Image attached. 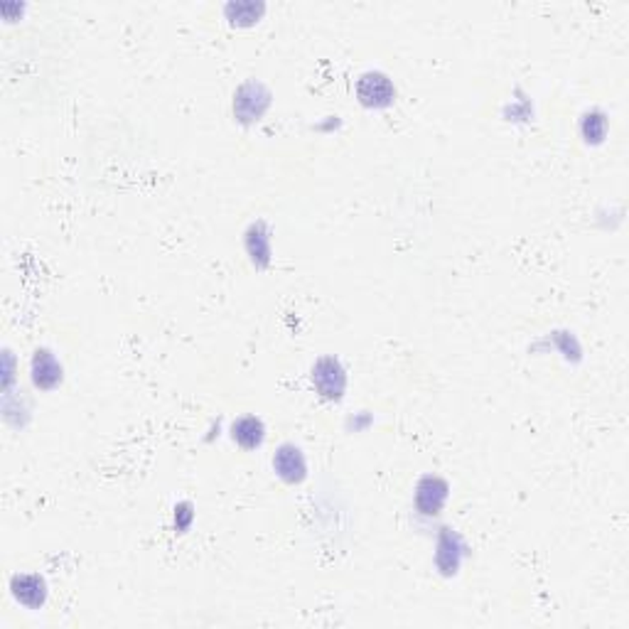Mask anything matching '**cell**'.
I'll return each instance as SVG.
<instances>
[{"label": "cell", "mask_w": 629, "mask_h": 629, "mask_svg": "<svg viewBox=\"0 0 629 629\" xmlns=\"http://www.w3.org/2000/svg\"><path fill=\"white\" fill-rule=\"evenodd\" d=\"M313 384L320 391V396L337 401L344 396V388H347V374H344L340 361L324 357L313 367Z\"/></svg>", "instance_id": "cell-1"}, {"label": "cell", "mask_w": 629, "mask_h": 629, "mask_svg": "<svg viewBox=\"0 0 629 629\" xmlns=\"http://www.w3.org/2000/svg\"><path fill=\"white\" fill-rule=\"evenodd\" d=\"M357 94L360 101L369 108H387L394 104L396 89L387 74L381 72H367L357 84Z\"/></svg>", "instance_id": "cell-2"}, {"label": "cell", "mask_w": 629, "mask_h": 629, "mask_svg": "<svg viewBox=\"0 0 629 629\" xmlns=\"http://www.w3.org/2000/svg\"><path fill=\"white\" fill-rule=\"evenodd\" d=\"M269 104L270 94L263 89L261 84H243L234 96V114L243 123H253V121H259L263 116Z\"/></svg>", "instance_id": "cell-3"}, {"label": "cell", "mask_w": 629, "mask_h": 629, "mask_svg": "<svg viewBox=\"0 0 629 629\" xmlns=\"http://www.w3.org/2000/svg\"><path fill=\"white\" fill-rule=\"evenodd\" d=\"M273 469H276V475H278L283 482H288V485L303 482L307 475V462L303 450L290 445V442L288 445H280L278 452L273 455Z\"/></svg>", "instance_id": "cell-4"}, {"label": "cell", "mask_w": 629, "mask_h": 629, "mask_svg": "<svg viewBox=\"0 0 629 629\" xmlns=\"http://www.w3.org/2000/svg\"><path fill=\"white\" fill-rule=\"evenodd\" d=\"M445 499H448V485L442 482L441 477H425V479H421V485L415 489V506H418V512L425 514V516H435L445 506Z\"/></svg>", "instance_id": "cell-5"}, {"label": "cell", "mask_w": 629, "mask_h": 629, "mask_svg": "<svg viewBox=\"0 0 629 629\" xmlns=\"http://www.w3.org/2000/svg\"><path fill=\"white\" fill-rule=\"evenodd\" d=\"M10 590L15 595V600L23 603L25 607H42L47 600V583L42 576L35 573H23L10 580Z\"/></svg>", "instance_id": "cell-6"}, {"label": "cell", "mask_w": 629, "mask_h": 629, "mask_svg": "<svg viewBox=\"0 0 629 629\" xmlns=\"http://www.w3.org/2000/svg\"><path fill=\"white\" fill-rule=\"evenodd\" d=\"M62 381V364L50 350H37L32 357V384L37 388H54Z\"/></svg>", "instance_id": "cell-7"}, {"label": "cell", "mask_w": 629, "mask_h": 629, "mask_svg": "<svg viewBox=\"0 0 629 629\" xmlns=\"http://www.w3.org/2000/svg\"><path fill=\"white\" fill-rule=\"evenodd\" d=\"M232 438L234 442H239L243 450H253L259 448L266 438V428H263L261 418L256 415H243L239 421L232 425Z\"/></svg>", "instance_id": "cell-8"}, {"label": "cell", "mask_w": 629, "mask_h": 629, "mask_svg": "<svg viewBox=\"0 0 629 629\" xmlns=\"http://www.w3.org/2000/svg\"><path fill=\"white\" fill-rule=\"evenodd\" d=\"M607 133V118L603 114H588L583 118V135L588 143H600Z\"/></svg>", "instance_id": "cell-9"}, {"label": "cell", "mask_w": 629, "mask_h": 629, "mask_svg": "<svg viewBox=\"0 0 629 629\" xmlns=\"http://www.w3.org/2000/svg\"><path fill=\"white\" fill-rule=\"evenodd\" d=\"M226 13H229L232 23L251 25L253 20L263 13V5H253V3H236L234 5V3H232V5H226Z\"/></svg>", "instance_id": "cell-10"}]
</instances>
